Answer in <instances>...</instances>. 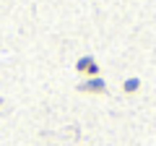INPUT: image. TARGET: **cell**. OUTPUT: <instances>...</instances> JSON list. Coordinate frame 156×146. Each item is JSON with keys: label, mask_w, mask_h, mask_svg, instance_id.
I'll return each instance as SVG.
<instances>
[{"label": "cell", "mask_w": 156, "mask_h": 146, "mask_svg": "<svg viewBox=\"0 0 156 146\" xmlns=\"http://www.w3.org/2000/svg\"><path fill=\"white\" fill-rule=\"evenodd\" d=\"M76 71H78V73H83V76H89V78H99V65H96V60H94L91 55L78 57Z\"/></svg>", "instance_id": "1"}, {"label": "cell", "mask_w": 156, "mask_h": 146, "mask_svg": "<svg viewBox=\"0 0 156 146\" xmlns=\"http://www.w3.org/2000/svg\"><path fill=\"white\" fill-rule=\"evenodd\" d=\"M78 91H83V94H104L107 86H104L101 78H89V81H83V84L78 86Z\"/></svg>", "instance_id": "2"}, {"label": "cell", "mask_w": 156, "mask_h": 146, "mask_svg": "<svg viewBox=\"0 0 156 146\" xmlns=\"http://www.w3.org/2000/svg\"><path fill=\"white\" fill-rule=\"evenodd\" d=\"M122 89H125V94H135V91L140 89V81H138V78H128Z\"/></svg>", "instance_id": "3"}, {"label": "cell", "mask_w": 156, "mask_h": 146, "mask_svg": "<svg viewBox=\"0 0 156 146\" xmlns=\"http://www.w3.org/2000/svg\"><path fill=\"white\" fill-rule=\"evenodd\" d=\"M0 107H3V99H0Z\"/></svg>", "instance_id": "4"}]
</instances>
